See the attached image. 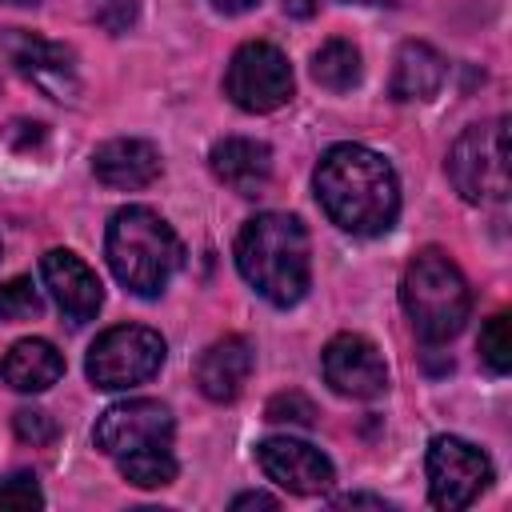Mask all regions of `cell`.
<instances>
[{
	"instance_id": "6da1fadb",
	"label": "cell",
	"mask_w": 512,
	"mask_h": 512,
	"mask_svg": "<svg viewBox=\"0 0 512 512\" xmlns=\"http://www.w3.org/2000/svg\"><path fill=\"white\" fill-rule=\"evenodd\" d=\"M312 188L328 220L352 236H380L396 224L400 180L392 164L364 144H332L312 172Z\"/></svg>"
},
{
	"instance_id": "7a4b0ae2",
	"label": "cell",
	"mask_w": 512,
	"mask_h": 512,
	"mask_svg": "<svg viewBox=\"0 0 512 512\" xmlns=\"http://www.w3.org/2000/svg\"><path fill=\"white\" fill-rule=\"evenodd\" d=\"M236 268L240 276L276 308H292L304 300L312 280L308 232L288 212H260L236 236Z\"/></svg>"
},
{
	"instance_id": "3957f363",
	"label": "cell",
	"mask_w": 512,
	"mask_h": 512,
	"mask_svg": "<svg viewBox=\"0 0 512 512\" xmlns=\"http://www.w3.org/2000/svg\"><path fill=\"white\" fill-rule=\"evenodd\" d=\"M104 256L112 276L132 292V296H160L168 280L184 264V244L180 236L144 204H128L112 212L108 232H104Z\"/></svg>"
},
{
	"instance_id": "277c9868",
	"label": "cell",
	"mask_w": 512,
	"mask_h": 512,
	"mask_svg": "<svg viewBox=\"0 0 512 512\" xmlns=\"http://www.w3.org/2000/svg\"><path fill=\"white\" fill-rule=\"evenodd\" d=\"M400 304L412 320V332L424 344H444L464 328L472 312V292L464 272L440 248H424L404 268Z\"/></svg>"
},
{
	"instance_id": "5b68a950",
	"label": "cell",
	"mask_w": 512,
	"mask_h": 512,
	"mask_svg": "<svg viewBox=\"0 0 512 512\" xmlns=\"http://www.w3.org/2000/svg\"><path fill=\"white\" fill-rule=\"evenodd\" d=\"M448 180L468 204L508 200V120H484L456 136L448 152Z\"/></svg>"
},
{
	"instance_id": "8992f818",
	"label": "cell",
	"mask_w": 512,
	"mask_h": 512,
	"mask_svg": "<svg viewBox=\"0 0 512 512\" xmlns=\"http://www.w3.org/2000/svg\"><path fill=\"white\" fill-rule=\"evenodd\" d=\"M168 348H164V336L156 328H144V324H116L108 332H100L88 348V360H84V372L96 388L104 392H124V388H136L144 380H152L164 364Z\"/></svg>"
},
{
	"instance_id": "52a82bcc",
	"label": "cell",
	"mask_w": 512,
	"mask_h": 512,
	"mask_svg": "<svg viewBox=\"0 0 512 512\" xmlns=\"http://www.w3.org/2000/svg\"><path fill=\"white\" fill-rule=\"evenodd\" d=\"M224 92L244 112H276L292 100V68L276 44L248 40L232 52L224 72Z\"/></svg>"
},
{
	"instance_id": "ba28073f",
	"label": "cell",
	"mask_w": 512,
	"mask_h": 512,
	"mask_svg": "<svg viewBox=\"0 0 512 512\" xmlns=\"http://www.w3.org/2000/svg\"><path fill=\"white\" fill-rule=\"evenodd\" d=\"M424 468H428V496L444 512L468 508L492 480V460L460 436H432Z\"/></svg>"
},
{
	"instance_id": "9c48e42d",
	"label": "cell",
	"mask_w": 512,
	"mask_h": 512,
	"mask_svg": "<svg viewBox=\"0 0 512 512\" xmlns=\"http://www.w3.org/2000/svg\"><path fill=\"white\" fill-rule=\"evenodd\" d=\"M172 432H176L172 412L160 400L136 396V400H120V404L104 408L96 428H92V440L104 456L120 460V456L140 452V448H168Z\"/></svg>"
},
{
	"instance_id": "30bf717a",
	"label": "cell",
	"mask_w": 512,
	"mask_h": 512,
	"mask_svg": "<svg viewBox=\"0 0 512 512\" xmlns=\"http://www.w3.org/2000/svg\"><path fill=\"white\" fill-rule=\"evenodd\" d=\"M0 52L4 60L24 76L32 80L44 96L52 100H72L80 92V76H76V56L72 48L56 44V40H44L36 32H24V28H4L0 32Z\"/></svg>"
},
{
	"instance_id": "8fae6325",
	"label": "cell",
	"mask_w": 512,
	"mask_h": 512,
	"mask_svg": "<svg viewBox=\"0 0 512 512\" xmlns=\"http://www.w3.org/2000/svg\"><path fill=\"white\" fill-rule=\"evenodd\" d=\"M320 368H324L328 388L340 392V396H352V400H376L388 388L384 356L360 332L332 336L328 348H324V356H320Z\"/></svg>"
},
{
	"instance_id": "7c38bea8",
	"label": "cell",
	"mask_w": 512,
	"mask_h": 512,
	"mask_svg": "<svg viewBox=\"0 0 512 512\" xmlns=\"http://www.w3.org/2000/svg\"><path fill=\"white\" fill-rule=\"evenodd\" d=\"M256 460H260L268 480H276L280 488H288L296 496H324L336 484L332 460L308 440L268 436V440L256 444Z\"/></svg>"
},
{
	"instance_id": "4fadbf2b",
	"label": "cell",
	"mask_w": 512,
	"mask_h": 512,
	"mask_svg": "<svg viewBox=\"0 0 512 512\" xmlns=\"http://www.w3.org/2000/svg\"><path fill=\"white\" fill-rule=\"evenodd\" d=\"M40 280L52 296V304L60 308V316L80 328L88 320H96L100 304H104V288L96 280V272L68 248H52L40 256Z\"/></svg>"
},
{
	"instance_id": "5bb4252c",
	"label": "cell",
	"mask_w": 512,
	"mask_h": 512,
	"mask_svg": "<svg viewBox=\"0 0 512 512\" xmlns=\"http://www.w3.org/2000/svg\"><path fill=\"white\" fill-rule=\"evenodd\" d=\"M212 176L236 196H264L272 184V148L248 136H224L208 152Z\"/></svg>"
},
{
	"instance_id": "9a60e30c",
	"label": "cell",
	"mask_w": 512,
	"mask_h": 512,
	"mask_svg": "<svg viewBox=\"0 0 512 512\" xmlns=\"http://www.w3.org/2000/svg\"><path fill=\"white\" fill-rule=\"evenodd\" d=\"M256 368V352L244 336H224V340H212L200 360H196V388L216 400V404H228L244 392L248 376Z\"/></svg>"
},
{
	"instance_id": "2e32d148",
	"label": "cell",
	"mask_w": 512,
	"mask_h": 512,
	"mask_svg": "<svg viewBox=\"0 0 512 512\" xmlns=\"http://www.w3.org/2000/svg\"><path fill=\"white\" fill-rule=\"evenodd\" d=\"M92 172L108 188L136 192V188H148L160 176V152L148 140L116 136V140H108L92 152Z\"/></svg>"
},
{
	"instance_id": "e0dca14e",
	"label": "cell",
	"mask_w": 512,
	"mask_h": 512,
	"mask_svg": "<svg viewBox=\"0 0 512 512\" xmlns=\"http://www.w3.org/2000/svg\"><path fill=\"white\" fill-rule=\"evenodd\" d=\"M0 376L16 392H44L64 376V356L56 352V344H48L40 336H28V340H16L4 352Z\"/></svg>"
},
{
	"instance_id": "ac0fdd59",
	"label": "cell",
	"mask_w": 512,
	"mask_h": 512,
	"mask_svg": "<svg viewBox=\"0 0 512 512\" xmlns=\"http://www.w3.org/2000/svg\"><path fill=\"white\" fill-rule=\"evenodd\" d=\"M444 76H448L444 56L424 40H408L392 64V100H404V104L408 100H432L440 92Z\"/></svg>"
},
{
	"instance_id": "d6986e66",
	"label": "cell",
	"mask_w": 512,
	"mask_h": 512,
	"mask_svg": "<svg viewBox=\"0 0 512 512\" xmlns=\"http://www.w3.org/2000/svg\"><path fill=\"white\" fill-rule=\"evenodd\" d=\"M360 72H364V64H360V48H356L352 40L332 36V40H324V44L316 48V56H312V80H316L320 88H328V92H348V88H356V84H360Z\"/></svg>"
},
{
	"instance_id": "ffe728a7",
	"label": "cell",
	"mask_w": 512,
	"mask_h": 512,
	"mask_svg": "<svg viewBox=\"0 0 512 512\" xmlns=\"http://www.w3.org/2000/svg\"><path fill=\"white\" fill-rule=\"evenodd\" d=\"M116 464H120V476L136 488H164L176 480V456L168 448H140L120 456Z\"/></svg>"
},
{
	"instance_id": "44dd1931",
	"label": "cell",
	"mask_w": 512,
	"mask_h": 512,
	"mask_svg": "<svg viewBox=\"0 0 512 512\" xmlns=\"http://www.w3.org/2000/svg\"><path fill=\"white\" fill-rule=\"evenodd\" d=\"M480 360L504 376L512 368V324H508V312H496L484 328H480Z\"/></svg>"
},
{
	"instance_id": "7402d4cb",
	"label": "cell",
	"mask_w": 512,
	"mask_h": 512,
	"mask_svg": "<svg viewBox=\"0 0 512 512\" xmlns=\"http://www.w3.org/2000/svg\"><path fill=\"white\" fill-rule=\"evenodd\" d=\"M40 312V292L28 276L0 284V320H32Z\"/></svg>"
},
{
	"instance_id": "603a6c76",
	"label": "cell",
	"mask_w": 512,
	"mask_h": 512,
	"mask_svg": "<svg viewBox=\"0 0 512 512\" xmlns=\"http://www.w3.org/2000/svg\"><path fill=\"white\" fill-rule=\"evenodd\" d=\"M268 420L272 424H304L308 428L316 420V408H312V400L304 392H280V396L268 400Z\"/></svg>"
},
{
	"instance_id": "cb8c5ba5",
	"label": "cell",
	"mask_w": 512,
	"mask_h": 512,
	"mask_svg": "<svg viewBox=\"0 0 512 512\" xmlns=\"http://www.w3.org/2000/svg\"><path fill=\"white\" fill-rule=\"evenodd\" d=\"M40 504H44V492H40L36 476L12 472L0 480V508H40Z\"/></svg>"
},
{
	"instance_id": "d4e9b609",
	"label": "cell",
	"mask_w": 512,
	"mask_h": 512,
	"mask_svg": "<svg viewBox=\"0 0 512 512\" xmlns=\"http://www.w3.org/2000/svg\"><path fill=\"white\" fill-rule=\"evenodd\" d=\"M92 20L104 32H128L136 24V0H92Z\"/></svg>"
},
{
	"instance_id": "484cf974",
	"label": "cell",
	"mask_w": 512,
	"mask_h": 512,
	"mask_svg": "<svg viewBox=\"0 0 512 512\" xmlns=\"http://www.w3.org/2000/svg\"><path fill=\"white\" fill-rule=\"evenodd\" d=\"M12 424H16V436H20V440H28V444H48V440L56 436L52 416H48V412H40V408H20V412L12 416Z\"/></svg>"
},
{
	"instance_id": "4316f807",
	"label": "cell",
	"mask_w": 512,
	"mask_h": 512,
	"mask_svg": "<svg viewBox=\"0 0 512 512\" xmlns=\"http://www.w3.org/2000/svg\"><path fill=\"white\" fill-rule=\"evenodd\" d=\"M240 508H280V500L276 496H268V492H240L236 500H232V512H240Z\"/></svg>"
},
{
	"instance_id": "83f0119b",
	"label": "cell",
	"mask_w": 512,
	"mask_h": 512,
	"mask_svg": "<svg viewBox=\"0 0 512 512\" xmlns=\"http://www.w3.org/2000/svg\"><path fill=\"white\" fill-rule=\"evenodd\" d=\"M332 504H336V508H384V512H388V500H384V496H364V492H352V496H336Z\"/></svg>"
},
{
	"instance_id": "f1b7e54d",
	"label": "cell",
	"mask_w": 512,
	"mask_h": 512,
	"mask_svg": "<svg viewBox=\"0 0 512 512\" xmlns=\"http://www.w3.org/2000/svg\"><path fill=\"white\" fill-rule=\"evenodd\" d=\"M260 0H212V8H220L224 16H240V12H252Z\"/></svg>"
},
{
	"instance_id": "f546056e",
	"label": "cell",
	"mask_w": 512,
	"mask_h": 512,
	"mask_svg": "<svg viewBox=\"0 0 512 512\" xmlns=\"http://www.w3.org/2000/svg\"><path fill=\"white\" fill-rule=\"evenodd\" d=\"M288 8H292V12H300V16H308V12H312V4H308V0H284V12H288Z\"/></svg>"
},
{
	"instance_id": "4dcf8cb0",
	"label": "cell",
	"mask_w": 512,
	"mask_h": 512,
	"mask_svg": "<svg viewBox=\"0 0 512 512\" xmlns=\"http://www.w3.org/2000/svg\"><path fill=\"white\" fill-rule=\"evenodd\" d=\"M4 4H20L24 8V4H40V0H4Z\"/></svg>"
}]
</instances>
